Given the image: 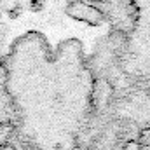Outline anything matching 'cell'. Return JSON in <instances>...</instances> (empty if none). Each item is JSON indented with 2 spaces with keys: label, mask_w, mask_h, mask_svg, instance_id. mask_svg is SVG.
<instances>
[{
  "label": "cell",
  "mask_w": 150,
  "mask_h": 150,
  "mask_svg": "<svg viewBox=\"0 0 150 150\" xmlns=\"http://www.w3.org/2000/svg\"><path fill=\"white\" fill-rule=\"evenodd\" d=\"M124 150H140V145L136 142H129V143L124 145Z\"/></svg>",
  "instance_id": "1"
}]
</instances>
